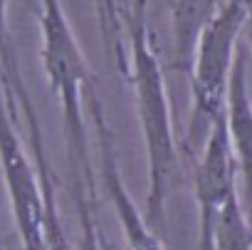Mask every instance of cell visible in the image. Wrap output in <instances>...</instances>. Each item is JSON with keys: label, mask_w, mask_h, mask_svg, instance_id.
<instances>
[{"label": "cell", "mask_w": 252, "mask_h": 250, "mask_svg": "<svg viewBox=\"0 0 252 250\" xmlns=\"http://www.w3.org/2000/svg\"><path fill=\"white\" fill-rule=\"evenodd\" d=\"M121 18L129 37V77L136 97V111L144 132L149 188L144 203V218L151 228L163 223L166 203L181 183V159L173 134L171 104L163 79V67L149 37L146 25V0H126L121 5Z\"/></svg>", "instance_id": "1"}, {"label": "cell", "mask_w": 252, "mask_h": 250, "mask_svg": "<svg viewBox=\"0 0 252 250\" xmlns=\"http://www.w3.org/2000/svg\"><path fill=\"white\" fill-rule=\"evenodd\" d=\"M40 30H42V67L52 92L62 104L64 139L72 183L94 191V169L89 156V137L84 124V92L94 87L92 70L64 15L62 0H40Z\"/></svg>", "instance_id": "2"}, {"label": "cell", "mask_w": 252, "mask_h": 250, "mask_svg": "<svg viewBox=\"0 0 252 250\" xmlns=\"http://www.w3.org/2000/svg\"><path fill=\"white\" fill-rule=\"evenodd\" d=\"M247 20V0H222L213 18L198 35L193 52V107L183 149L193 154L203 146L215 119L225 111L230 70L240 47V35Z\"/></svg>", "instance_id": "3"}, {"label": "cell", "mask_w": 252, "mask_h": 250, "mask_svg": "<svg viewBox=\"0 0 252 250\" xmlns=\"http://www.w3.org/2000/svg\"><path fill=\"white\" fill-rule=\"evenodd\" d=\"M82 102L89 109L94 132H96V149H99V174H101V183L104 191L121 220V230H124V240H126V250H163L161 238L156 235V230L146 223L144 213L136 208L134 198L129 196L124 179H121V169L116 161V144H114V134L104 114V104L96 94V84L89 87L82 97Z\"/></svg>", "instance_id": "4"}, {"label": "cell", "mask_w": 252, "mask_h": 250, "mask_svg": "<svg viewBox=\"0 0 252 250\" xmlns=\"http://www.w3.org/2000/svg\"><path fill=\"white\" fill-rule=\"evenodd\" d=\"M235 176H237V164H235V154L230 146L225 111H222L203 142V151H200V159L195 164V176H193L195 201H198V220H200L198 250H213L215 220H218L222 206L237 196Z\"/></svg>", "instance_id": "5"}, {"label": "cell", "mask_w": 252, "mask_h": 250, "mask_svg": "<svg viewBox=\"0 0 252 250\" xmlns=\"http://www.w3.org/2000/svg\"><path fill=\"white\" fill-rule=\"evenodd\" d=\"M225 127H227L237 171L245 183L247 211L252 213V99L247 92L245 45L237 47V55L230 70V82H227V94H225Z\"/></svg>", "instance_id": "6"}, {"label": "cell", "mask_w": 252, "mask_h": 250, "mask_svg": "<svg viewBox=\"0 0 252 250\" xmlns=\"http://www.w3.org/2000/svg\"><path fill=\"white\" fill-rule=\"evenodd\" d=\"M222 0H173V65L190 72L200 30L220 8Z\"/></svg>", "instance_id": "7"}, {"label": "cell", "mask_w": 252, "mask_h": 250, "mask_svg": "<svg viewBox=\"0 0 252 250\" xmlns=\"http://www.w3.org/2000/svg\"><path fill=\"white\" fill-rule=\"evenodd\" d=\"M0 84L5 87V92L13 97V102L20 107L25 121L37 116L35 114V104L30 97V89L25 84L20 62H18V52L10 37V28H8V0H0Z\"/></svg>", "instance_id": "8"}, {"label": "cell", "mask_w": 252, "mask_h": 250, "mask_svg": "<svg viewBox=\"0 0 252 250\" xmlns=\"http://www.w3.org/2000/svg\"><path fill=\"white\" fill-rule=\"evenodd\" d=\"M213 250H252V230L247 225L240 196L222 206L213 230Z\"/></svg>", "instance_id": "9"}, {"label": "cell", "mask_w": 252, "mask_h": 250, "mask_svg": "<svg viewBox=\"0 0 252 250\" xmlns=\"http://www.w3.org/2000/svg\"><path fill=\"white\" fill-rule=\"evenodd\" d=\"M69 196L74 201L77 218H79V245H77V250H111V245L101 235V228L94 218L92 191H87L82 183H69Z\"/></svg>", "instance_id": "10"}, {"label": "cell", "mask_w": 252, "mask_h": 250, "mask_svg": "<svg viewBox=\"0 0 252 250\" xmlns=\"http://www.w3.org/2000/svg\"><path fill=\"white\" fill-rule=\"evenodd\" d=\"M242 33L247 35V45L252 50V0H247V20H245V30Z\"/></svg>", "instance_id": "11"}]
</instances>
